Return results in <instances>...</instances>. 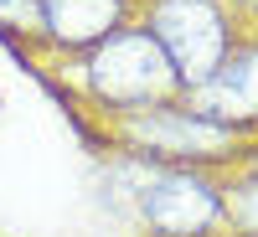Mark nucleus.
<instances>
[{
  "instance_id": "obj_1",
  "label": "nucleus",
  "mask_w": 258,
  "mask_h": 237,
  "mask_svg": "<svg viewBox=\"0 0 258 237\" xmlns=\"http://www.w3.org/2000/svg\"><path fill=\"white\" fill-rule=\"evenodd\" d=\"M155 47L165 52L170 72H181L191 83L212 77V67L227 52L222 36V16L212 0H160L155 11Z\"/></svg>"
},
{
  "instance_id": "obj_2",
  "label": "nucleus",
  "mask_w": 258,
  "mask_h": 237,
  "mask_svg": "<svg viewBox=\"0 0 258 237\" xmlns=\"http://www.w3.org/2000/svg\"><path fill=\"white\" fill-rule=\"evenodd\" d=\"M88 72H93V88L114 103H150L176 83L165 52L155 47V36H135V31H114L93 52Z\"/></svg>"
},
{
  "instance_id": "obj_3",
  "label": "nucleus",
  "mask_w": 258,
  "mask_h": 237,
  "mask_svg": "<svg viewBox=\"0 0 258 237\" xmlns=\"http://www.w3.org/2000/svg\"><path fill=\"white\" fill-rule=\"evenodd\" d=\"M197 114L222 124V129L232 119H253L258 114V47L222 57L212 67V77L197 83Z\"/></svg>"
},
{
  "instance_id": "obj_4",
  "label": "nucleus",
  "mask_w": 258,
  "mask_h": 237,
  "mask_svg": "<svg viewBox=\"0 0 258 237\" xmlns=\"http://www.w3.org/2000/svg\"><path fill=\"white\" fill-rule=\"evenodd\" d=\"M140 206H145V217L160 232H202L217 217L212 186H202L197 176H176V170H170V176H150Z\"/></svg>"
},
{
  "instance_id": "obj_5",
  "label": "nucleus",
  "mask_w": 258,
  "mask_h": 237,
  "mask_svg": "<svg viewBox=\"0 0 258 237\" xmlns=\"http://www.w3.org/2000/svg\"><path fill=\"white\" fill-rule=\"evenodd\" d=\"M135 139L170 149V155H217L227 144V129L202 114H150V119H135Z\"/></svg>"
},
{
  "instance_id": "obj_6",
  "label": "nucleus",
  "mask_w": 258,
  "mask_h": 237,
  "mask_svg": "<svg viewBox=\"0 0 258 237\" xmlns=\"http://www.w3.org/2000/svg\"><path fill=\"white\" fill-rule=\"evenodd\" d=\"M41 21L62 41H93L114 36L119 26V0H41Z\"/></svg>"
},
{
  "instance_id": "obj_7",
  "label": "nucleus",
  "mask_w": 258,
  "mask_h": 237,
  "mask_svg": "<svg viewBox=\"0 0 258 237\" xmlns=\"http://www.w3.org/2000/svg\"><path fill=\"white\" fill-rule=\"evenodd\" d=\"M0 16H6V21H26L31 16V0H0Z\"/></svg>"
},
{
  "instance_id": "obj_8",
  "label": "nucleus",
  "mask_w": 258,
  "mask_h": 237,
  "mask_svg": "<svg viewBox=\"0 0 258 237\" xmlns=\"http://www.w3.org/2000/svg\"><path fill=\"white\" fill-rule=\"evenodd\" d=\"M243 217H248V222H253V227H258V186H253V191H248V201H243Z\"/></svg>"
}]
</instances>
